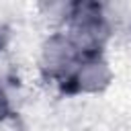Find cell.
<instances>
[{"instance_id": "obj_1", "label": "cell", "mask_w": 131, "mask_h": 131, "mask_svg": "<svg viewBox=\"0 0 131 131\" xmlns=\"http://www.w3.org/2000/svg\"><path fill=\"white\" fill-rule=\"evenodd\" d=\"M74 16H76V20H74L72 33H74L78 47H82L86 51L98 49V45L106 37V27H104L100 14L82 10V14H74Z\"/></svg>"}, {"instance_id": "obj_2", "label": "cell", "mask_w": 131, "mask_h": 131, "mask_svg": "<svg viewBox=\"0 0 131 131\" xmlns=\"http://www.w3.org/2000/svg\"><path fill=\"white\" fill-rule=\"evenodd\" d=\"M106 78H108V72H106L104 63H98V61L86 63L78 74L80 88H84V90H94V88L102 86Z\"/></svg>"}, {"instance_id": "obj_3", "label": "cell", "mask_w": 131, "mask_h": 131, "mask_svg": "<svg viewBox=\"0 0 131 131\" xmlns=\"http://www.w3.org/2000/svg\"><path fill=\"white\" fill-rule=\"evenodd\" d=\"M4 113H6V98H4V92L0 90V119L4 117Z\"/></svg>"}]
</instances>
